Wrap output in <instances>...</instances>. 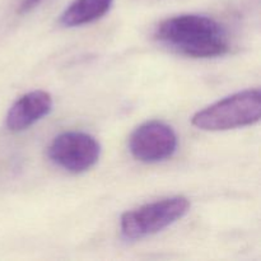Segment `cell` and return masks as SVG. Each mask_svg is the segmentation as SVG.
Listing matches in <instances>:
<instances>
[{
    "label": "cell",
    "instance_id": "obj_2",
    "mask_svg": "<svg viewBox=\"0 0 261 261\" xmlns=\"http://www.w3.org/2000/svg\"><path fill=\"white\" fill-rule=\"evenodd\" d=\"M261 117L260 89H247L226 97L193 116V125L205 132H224L254 125Z\"/></svg>",
    "mask_w": 261,
    "mask_h": 261
},
{
    "label": "cell",
    "instance_id": "obj_3",
    "mask_svg": "<svg viewBox=\"0 0 261 261\" xmlns=\"http://www.w3.org/2000/svg\"><path fill=\"white\" fill-rule=\"evenodd\" d=\"M190 209L185 196H172L125 212L120 219V232L126 241L147 239L180 221Z\"/></svg>",
    "mask_w": 261,
    "mask_h": 261
},
{
    "label": "cell",
    "instance_id": "obj_6",
    "mask_svg": "<svg viewBox=\"0 0 261 261\" xmlns=\"http://www.w3.org/2000/svg\"><path fill=\"white\" fill-rule=\"evenodd\" d=\"M53 97L46 91H32L23 94L8 111L5 125L13 133L30 129L51 112Z\"/></svg>",
    "mask_w": 261,
    "mask_h": 261
},
{
    "label": "cell",
    "instance_id": "obj_1",
    "mask_svg": "<svg viewBox=\"0 0 261 261\" xmlns=\"http://www.w3.org/2000/svg\"><path fill=\"white\" fill-rule=\"evenodd\" d=\"M154 37L190 58H216L229 50L223 27L206 15L181 14L167 18L157 25Z\"/></svg>",
    "mask_w": 261,
    "mask_h": 261
},
{
    "label": "cell",
    "instance_id": "obj_8",
    "mask_svg": "<svg viewBox=\"0 0 261 261\" xmlns=\"http://www.w3.org/2000/svg\"><path fill=\"white\" fill-rule=\"evenodd\" d=\"M41 3V0H20V4L18 7V12L20 14H24V13H28L30 10H32L33 8L37 7Z\"/></svg>",
    "mask_w": 261,
    "mask_h": 261
},
{
    "label": "cell",
    "instance_id": "obj_7",
    "mask_svg": "<svg viewBox=\"0 0 261 261\" xmlns=\"http://www.w3.org/2000/svg\"><path fill=\"white\" fill-rule=\"evenodd\" d=\"M114 0H74L61 14L60 23L65 27H79L94 22L107 14Z\"/></svg>",
    "mask_w": 261,
    "mask_h": 261
},
{
    "label": "cell",
    "instance_id": "obj_5",
    "mask_svg": "<svg viewBox=\"0 0 261 261\" xmlns=\"http://www.w3.org/2000/svg\"><path fill=\"white\" fill-rule=\"evenodd\" d=\"M129 149L139 162H162L175 154L177 135L170 125L162 121L144 122L130 137Z\"/></svg>",
    "mask_w": 261,
    "mask_h": 261
},
{
    "label": "cell",
    "instance_id": "obj_4",
    "mask_svg": "<svg viewBox=\"0 0 261 261\" xmlns=\"http://www.w3.org/2000/svg\"><path fill=\"white\" fill-rule=\"evenodd\" d=\"M101 145L92 135L83 132L59 134L48 147V157L59 167L71 173L91 170L99 160Z\"/></svg>",
    "mask_w": 261,
    "mask_h": 261
}]
</instances>
